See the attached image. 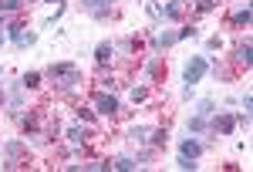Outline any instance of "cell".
Here are the masks:
<instances>
[{"label": "cell", "mask_w": 253, "mask_h": 172, "mask_svg": "<svg viewBox=\"0 0 253 172\" xmlns=\"http://www.w3.org/2000/svg\"><path fill=\"white\" fill-rule=\"evenodd\" d=\"M175 41H179L175 31H162V34H156V41H152V51H166V47H172Z\"/></svg>", "instance_id": "obj_6"}, {"label": "cell", "mask_w": 253, "mask_h": 172, "mask_svg": "<svg viewBox=\"0 0 253 172\" xmlns=\"http://www.w3.org/2000/svg\"><path fill=\"white\" fill-rule=\"evenodd\" d=\"M81 7H84L91 17H108V10H112V0H81Z\"/></svg>", "instance_id": "obj_4"}, {"label": "cell", "mask_w": 253, "mask_h": 172, "mask_svg": "<svg viewBox=\"0 0 253 172\" xmlns=\"http://www.w3.org/2000/svg\"><path fill=\"white\" fill-rule=\"evenodd\" d=\"M3 152H7V159H17V155L24 152V145H20V142H7V145H3Z\"/></svg>", "instance_id": "obj_17"}, {"label": "cell", "mask_w": 253, "mask_h": 172, "mask_svg": "<svg viewBox=\"0 0 253 172\" xmlns=\"http://www.w3.org/2000/svg\"><path fill=\"white\" fill-rule=\"evenodd\" d=\"M24 132H38V118L34 115H24Z\"/></svg>", "instance_id": "obj_22"}, {"label": "cell", "mask_w": 253, "mask_h": 172, "mask_svg": "<svg viewBox=\"0 0 253 172\" xmlns=\"http://www.w3.org/2000/svg\"><path fill=\"white\" fill-rule=\"evenodd\" d=\"M95 108H98V115H105V118H115L118 115V98L115 95H98Z\"/></svg>", "instance_id": "obj_3"}, {"label": "cell", "mask_w": 253, "mask_h": 172, "mask_svg": "<svg viewBox=\"0 0 253 172\" xmlns=\"http://www.w3.org/2000/svg\"><path fill=\"white\" fill-rule=\"evenodd\" d=\"M78 118H81V122H95V115H91V108H78Z\"/></svg>", "instance_id": "obj_24"}, {"label": "cell", "mask_w": 253, "mask_h": 172, "mask_svg": "<svg viewBox=\"0 0 253 172\" xmlns=\"http://www.w3.org/2000/svg\"><path fill=\"white\" fill-rule=\"evenodd\" d=\"M145 98H149V88L145 85H135L132 88V101H145Z\"/></svg>", "instance_id": "obj_20"}, {"label": "cell", "mask_w": 253, "mask_h": 172, "mask_svg": "<svg viewBox=\"0 0 253 172\" xmlns=\"http://www.w3.org/2000/svg\"><path fill=\"white\" fill-rule=\"evenodd\" d=\"M199 152H203V145H199L196 138H186V142L179 145V155H182V159H199Z\"/></svg>", "instance_id": "obj_7"}, {"label": "cell", "mask_w": 253, "mask_h": 172, "mask_svg": "<svg viewBox=\"0 0 253 172\" xmlns=\"http://www.w3.org/2000/svg\"><path fill=\"white\" fill-rule=\"evenodd\" d=\"M159 17H166V20H179V0L166 3V7H159Z\"/></svg>", "instance_id": "obj_11"}, {"label": "cell", "mask_w": 253, "mask_h": 172, "mask_svg": "<svg viewBox=\"0 0 253 172\" xmlns=\"http://www.w3.org/2000/svg\"><path fill=\"white\" fill-rule=\"evenodd\" d=\"M14 41H17V47H31V44H38V34H34V31H27V34L20 31Z\"/></svg>", "instance_id": "obj_13"}, {"label": "cell", "mask_w": 253, "mask_h": 172, "mask_svg": "<svg viewBox=\"0 0 253 172\" xmlns=\"http://www.w3.org/2000/svg\"><path fill=\"white\" fill-rule=\"evenodd\" d=\"M203 129H206V118L203 115H193L189 118V132H203Z\"/></svg>", "instance_id": "obj_18"}, {"label": "cell", "mask_w": 253, "mask_h": 172, "mask_svg": "<svg viewBox=\"0 0 253 172\" xmlns=\"http://www.w3.org/2000/svg\"><path fill=\"white\" fill-rule=\"evenodd\" d=\"M88 135H91V129L75 125V129H68V142H71V145H81V142H88Z\"/></svg>", "instance_id": "obj_9"}, {"label": "cell", "mask_w": 253, "mask_h": 172, "mask_svg": "<svg viewBox=\"0 0 253 172\" xmlns=\"http://www.w3.org/2000/svg\"><path fill=\"white\" fill-rule=\"evenodd\" d=\"M206 71H210V61H206V57H193V61H189V64H186V88H193L196 81H203V75H206Z\"/></svg>", "instance_id": "obj_2"}, {"label": "cell", "mask_w": 253, "mask_h": 172, "mask_svg": "<svg viewBox=\"0 0 253 172\" xmlns=\"http://www.w3.org/2000/svg\"><path fill=\"white\" fill-rule=\"evenodd\" d=\"M233 129H236V118H233V115H216V118H213V132L233 135Z\"/></svg>", "instance_id": "obj_5"}, {"label": "cell", "mask_w": 253, "mask_h": 172, "mask_svg": "<svg viewBox=\"0 0 253 172\" xmlns=\"http://www.w3.org/2000/svg\"><path fill=\"white\" fill-rule=\"evenodd\" d=\"M210 112H213V101H210V98H203V101L196 105V115H203V118H206Z\"/></svg>", "instance_id": "obj_21"}, {"label": "cell", "mask_w": 253, "mask_h": 172, "mask_svg": "<svg viewBox=\"0 0 253 172\" xmlns=\"http://www.w3.org/2000/svg\"><path fill=\"white\" fill-rule=\"evenodd\" d=\"M20 3H24V0H0V10H3V14H14Z\"/></svg>", "instance_id": "obj_19"}, {"label": "cell", "mask_w": 253, "mask_h": 172, "mask_svg": "<svg viewBox=\"0 0 253 172\" xmlns=\"http://www.w3.org/2000/svg\"><path fill=\"white\" fill-rule=\"evenodd\" d=\"M236 61H243V64H250V61H253V47H250V41H243V44L236 47Z\"/></svg>", "instance_id": "obj_12"}, {"label": "cell", "mask_w": 253, "mask_h": 172, "mask_svg": "<svg viewBox=\"0 0 253 172\" xmlns=\"http://www.w3.org/2000/svg\"><path fill=\"white\" fill-rule=\"evenodd\" d=\"M128 138H132V142H145V138H149V129H145V125H132V129H128Z\"/></svg>", "instance_id": "obj_14"}, {"label": "cell", "mask_w": 253, "mask_h": 172, "mask_svg": "<svg viewBox=\"0 0 253 172\" xmlns=\"http://www.w3.org/2000/svg\"><path fill=\"white\" fill-rule=\"evenodd\" d=\"M0 108H3V91H0Z\"/></svg>", "instance_id": "obj_25"}, {"label": "cell", "mask_w": 253, "mask_h": 172, "mask_svg": "<svg viewBox=\"0 0 253 172\" xmlns=\"http://www.w3.org/2000/svg\"><path fill=\"white\" fill-rule=\"evenodd\" d=\"M112 166H115V169H138V162L132 159V155H122V159H115V162H112Z\"/></svg>", "instance_id": "obj_15"}, {"label": "cell", "mask_w": 253, "mask_h": 172, "mask_svg": "<svg viewBox=\"0 0 253 172\" xmlns=\"http://www.w3.org/2000/svg\"><path fill=\"white\" fill-rule=\"evenodd\" d=\"M233 24L236 27H247V24H250V3H243V7L233 10Z\"/></svg>", "instance_id": "obj_10"}, {"label": "cell", "mask_w": 253, "mask_h": 172, "mask_svg": "<svg viewBox=\"0 0 253 172\" xmlns=\"http://www.w3.org/2000/svg\"><path fill=\"white\" fill-rule=\"evenodd\" d=\"M166 138H169V132H166V129H159V132H152V142H156V145H166Z\"/></svg>", "instance_id": "obj_23"}, {"label": "cell", "mask_w": 253, "mask_h": 172, "mask_svg": "<svg viewBox=\"0 0 253 172\" xmlns=\"http://www.w3.org/2000/svg\"><path fill=\"white\" fill-rule=\"evenodd\" d=\"M47 75L54 78V85H58L61 91H71V88L81 81L78 64H71V61H58V64H51V68H47Z\"/></svg>", "instance_id": "obj_1"}, {"label": "cell", "mask_w": 253, "mask_h": 172, "mask_svg": "<svg viewBox=\"0 0 253 172\" xmlns=\"http://www.w3.org/2000/svg\"><path fill=\"white\" fill-rule=\"evenodd\" d=\"M0 47H3V34H0Z\"/></svg>", "instance_id": "obj_26"}, {"label": "cell", "mask_w": 253, "mask_h": 172, "mask_svg": "<svg viewBox=\"0 0 253 172\" xmlns=\"http://www.w3.org/2000/svg\"><path fill=\"white\" fill-rule=\"evenodd\" d=\"M112 54H115V44H112V41H101V44L95 47L98 64H108V61H112Z\"/></svg>", "instance_id": "obj_8"}, {"label": "cell", "mask_w": 253, "mask_h": 172, "mask_svg": "<svg viewBox=\"0 0 253 172\" xmlns=\"http://www.w3.org/2000/svg\"><path fill=\"white\" fill-rule=\"evenodd\" d=\"M20 85H24V88H38V85H41V75H38V71H31V75L20 78Z\"/></svg>", "instance_id": "obj_16"}]
</instances>
